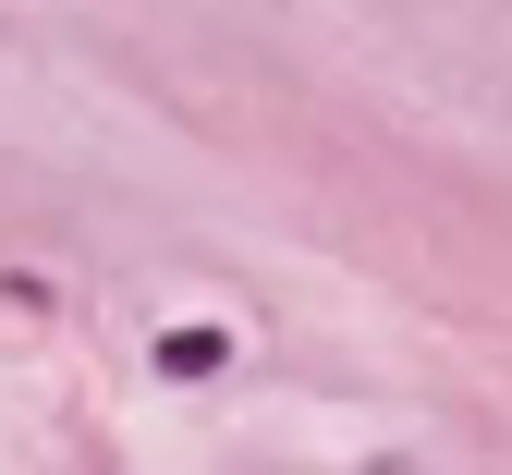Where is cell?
Masks as SVG:
<instances>
[{"label":"cell","instance_id":"cell-1","mask_svg":"<svg viewBox=\"0 0 512 475\" xmlns=\"http://www.w3.org/2000/svg\"><path fill=\"white\" fill-rule=\"evenodd\" d=\"M147 366H159V378H232V329H220V317H159Z\"/></svg>","mask_w":512,"mask_h":475},{"label":"cell","instance_id":"cell-2","mask_svg":"<svg viewBox=\"0 0 512 475\" xmlns=\"http://www.w3.org/2000/svg\"><path fill=\"white\" fill-rule=\"evenodd\" d=\"M0 293H13L25 317H49V305H61V281H49V268H0Z\"/></svg>","mask_w":512,"mask_h":475}]
</instances>
